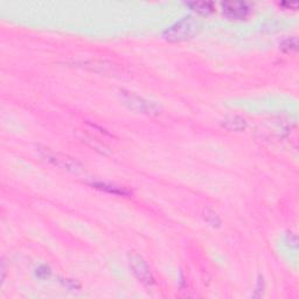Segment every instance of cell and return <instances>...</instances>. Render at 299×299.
<instances>
[{
  "mask_svg": "<svg viewBox=\"0 0 299 299\" xmlns=\"http://www.w3.org/2000/svg\"><path fill=\"white\" fill-rule=\"evenodd\" d=\"M201 21L193 15H186L164 30L163 38L170 42L190 40L201 30Z\"/></svg>",
  "mask_w": 299,
  "mask_h": 299,
  "instance_id": "1",
  "label": "cell"
},
{
  "mask_svg": "<svg viewBox=\"0 0 299 299\" xmlns=\"http://www.w3.org/2000/svg\"><path fill=\"white\" fill-rule=\"evenodd\" d=\"M120 97L129 109L136 111V113L150 115V116H157V115L162 114V108L156 102L148 101V99L130 93V91L121 90Z\"/></svg>",
  "mask_w": 299,
  "mask_h": 299,
  "instance_id": "2",
  "label": "cell"
},
{
  "mask_svg": "<svg viewBox=\"0 0 299 299\" xmlns=\"http://www.w3.org/2000/svg\"><path fill=\"white\" fill-rule=\"evenodd\" d=\"M40 152L42 157H44L47 162L52 163L57 167L62 168V170H66L68 172H71V173H76V174L83 171L82 164L67 155H62V153H59V152H53L48 148H42L40 150Z\"/></svg>",
  "mask_w": 299,
  "mask_h": 299,
  "instance_id": "3",
  "label": "cell"
},
{
  "mask_svg": "<svg viewBox=\"0 0 299 299\" xmlns=\"http://www.w3.org/2000/svg\"><path fill=\"white\" fill-rule=\"evenodd\" d=\"M129 264L138 281L145 285H152L155 283L151 270H150L147 263L145 262L141 256L136 254V252L129 254Z\"/></svg>",
  "mask_w": 299,
  "mask_h": 299,
  "instance_id": "4",
  "label": "cell"
},
{
  "mask_svg": "<svg viewBox=\"0 0 299 299\" xmlns=\"http://www.w3.org/2000/svg\"><path fill=\"white\" fill-rule=\"evenodd\" d=\"M222 12L231 19H244L250 13V4L244 2H227L222 3Z\"/></svg>",
  "mask_w": 299,
  "mask_h": 299,
  "instance_id": "5",
  "label": "cell"
},
{
  "mask_svg": "<svg viewBox=\"0 0 299 299\" xmlns=\"http://www.w3.org/2000/svg\"><path fill=\"white\" fill-rule=\"evenodd\" d=\"M91 186L95 187L96 190L106 192V193L118 195V197H129L131 195V192L129 190L124 189V187L114 185V183H108V182H93Z\"/></svg>",
  "mask_w": 299,
  "mask_h": 299,
  "instance_id": "6",
  "label": "cell"
},
{
  "mask_svg": "<svg viewBox=\"0 0 299 299\" xmlns=\"http://www.w3.org/2000/svg\"><path fill=\"white\" fill-rule=\"evenodd\" d=\"M222 125L231 131H243L247 128V122L244 118L237 116V115H231V116L225 117V120L222 121Z\"/></svg>",
  "mask_w": 299,
  "mask_h": 299,
  "instance_id": "7",
  "label": "cell"
},
{
  "mask_svg": "<svg viewBox=\"0 0 299 299\" xmlns=\"http://www.w3.org/2000/svg\"><path fill=\"white\" fill-rule=\"evenodd\" d=\"M83 67L89 68L94 71L99 72H114L116 71V66L111 62H106V61H90V62H83Z\"/></svg>",
  "mask_w": 299,
  "mask_h": 299,
  "instance_id": "8",
  "label": "cell"
},
{
  "mask_svg": "<svg viewBox=\"0 0 299 299\" xmlns=\"http://www.w3.org/2000/svg\"><path fill=\"white\" fill-rule=\"evenodd\" d=\"M187 5H189L192 10L195 11V12L205 15L210 14L215 11V6L210 2H191L187 3Z\"/></svg>",
  "mask_w": 299,
  "mask_h": 299,
  "instance_id": "9",
  "label": "cell"
},
{
  "mask_svg": "<svg viewBox=\"0 0 299 299\" xmlns=\"http://www.w3.org/2000/svg\"><path fill=\"white\" fill-rule=\"evenodd\" d=\"M279 49H282L283 52L286 53L296 52L298 49V39L296 36L286 38V39L281 41V44H279Z\"/></svg>",
  "mask_w": 299,
  "mask_h": 299,
  "instance_id": "10",
  "label": "cell"
},
{
  "mask_svg": "<svg viewBox=\"0 0 299 299\" xmlns=\"http://www.w3.org/2000/svg\"><path fill=\"white\" fill-rule=\"evenodd\" d=\"M204 217L210 226H213V227H218V226L221 225L220 218H218L216 213L213 212V210L206 209V212L204 213Z\"/></svg>",
  "mask_w": 299,
  "mask_h": 299,
  "instance_id": "11",
  "label": "cell"
},
{
  "mask_svg": "<svg viewBox=\"0 0 299 299\" xmlns=\"http://www.w3.org/2000/svg\"><path fill=\"white\" fill-rule=\"evenodd\" d=\"M36 275L39 276V277H47V276L49 275V269L47 267L42 266L36 270Z\"/></svg>",
  "mask_w": 299,
  "mask_h": 299,
  "instance_id": "12",
  "label": "cell"
}]
</instances>
